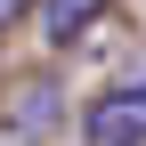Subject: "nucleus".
Wrapping results in <instances>:
<instances>
[{
  "mask_svg": "<svg viewBox=\"0 0 146 146\" xmlns=\"http://www.w3.org/2000/svg\"><path fill=\"white\" fill-rule=\"evenodd\" d=\"M89 146H146V81H122L89 106Z\"/></svg>",
  "mask_w": 146,
  "mask_h": 146,
  "instance_id": "nucleus-1",
  "label": "nucleus"
},
{
  "mask_svg": "<svg viewBox=\"0 0 146 146\" xmlns=\"http://www.w3.org/2000/svg\"><path fill=\"white\" fill-rule=\"evenodd\" d=\"M106 8H114V0H41V41H49V49H73Z\"/></svg>",
  "mask_w": 146,
  "mask_h": 146,
  "instance_id": "nucleus-2",
  "label": "nucleus"
},
{
  "mask_svg": "<svg viewBox=\"0 0 146 146\" xmlns=\"http://www.w3.org/2000/svg\"><path fill=\"white\" fill-rule=\"evenodd\" d=\"M25 8H33V0H0V33H8V25H16Z\"/></svg>",
  "mask_w": 146,
  "mask_h": 146,
  "instance_id": "nucleus-3",
  "label": "nucleus"
}]
</instances>
